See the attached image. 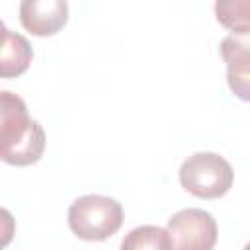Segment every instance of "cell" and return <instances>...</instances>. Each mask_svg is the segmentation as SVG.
I'll return each mask as SVG.
<instances>
[{
    "instance_id": "cell-1",
    "label": "cell",
    "mask_w": 250,
    "mask_h": 250,
    "mask_svg": "<svg viewBox=\"0 0 250 250\" xmlns=\"http://www.w3.org/2000/svg\"><path fill=\"white\" fill-rule=\"evenodd\" d=\"M45 152V131L29 117L25 102L8 90L0 92V160L12 166L35 164Z\"/></svg>"
},
{
    "instance_id": "cell-2",
    "label": "cell",
    "mask_w": 250,
    "mask_h": 250,
    "mask_svg": "<svg viewBox=\"0 0 250 250\" xmlns=\"http://www.w3.org/2000/svg\"><path fill=\"white\" fill-rule=\"evenodd\" d=\"M123 225V207L107 195H82L68 207V227L80 240L100 242L113 236Z\"/></svg>"
},
{
    "instance_id": "cell-3",
    "label": "cell",
    "mask_w": 250,
    "mask_h": 250,
    "mask_svg": "<svg viewBox=\"0 0 250 250\" xmlns=\"http://www.w3.org/2000/svg\"><path fill=\"white\" fill-rule=\"evenodd\" d=\"M234 182L232 166L217 152H193L180 166L182 188L201 199L223 197Z\"/></svg>"
},
{
    "instance_id": "cell-4",
    "label": "cell",
    "mask_w": 250,
    "mask_h": 250,
    "mask_svg": "<svg viewBox=\"0 0 250 250\" xmlns=\"http://www.w3.org/2000/svg\"><path fill=\"white\" fill-rule=\"evenodd\" d=\"M172 250H213L217 244V223L211 213L188 207L174 213L166 227Z\"/></svg>"
},
{
    "instance_id": "cell-5",
    "label": "cell",
    "mask_w": 250,
    "mask_h": 250,
    "mask_svg": "<svg viewBox=\"0 0 250 250\" xmlns=\"http://www.w3.org/2000/svg\"><path fill=\"white\" fill-rule=\"evenodd\" d=\"M68 4L64 0H23L20 4V21L31 35L49 37L64 27Z\"/></svg>"
},
{
    "instance_id": "cell-6",
    "label": "cell",
    "mask_w": 250,
    "mask_h": 250,
    "mask_svg": "<svg viewBox=\"0 0 250 250\" xmlns=\"http://www.w3.org/2000/svg\"><path fill=\"white\" fill-rule=\"evenodd\" d=\"M221 55L227 62V80L230 90L240 98L248 100V43L246 37L238 39L229 35L221 43Z\"/></svg>"
},
{
    "instance_id": "cell-7",
    "label": "cell",
    "mask_w": 250,
    "mask_h": 250,
    "mask_svg": "<svg viewBox=\"0 0 250 250\" xmlns=\"http://www.w3.org/2000/svg\"><path fill=\"white\" fill-rule=\"evenodd\" d=\"M33 59V49L29 41L16 31L6 33L0 43V78H16L21 76Z\"/></svg>"
},
{
    "instance_id": "cell-8",
    "label": "cell",
    "mask_w": 250,
    "mask_h": 250,
    "mask_svg": "<svg viewBox=\"0 0 250 250\" xmlns=\"http://www.w3.org/2000/svg\"><path fill=\"white\" fill-rule=\"evenodd\" d=\"M119 250H172L166 229L143 225L125 234Z\"/></svg>"
},
{
    "instance_id": "cell-9",
    "label": "cell",
    "mask_w": 250,
    "mask_h": 250,
    "mask_svg": "<svg viewBox=\"0 0 250 250\" xmlns=\"http://www.w3.org/2000/svg\"><path fill=\"white\" fill-rule=\"evenodd\" d=\"M246 4H248L246 0H242V2H217V4H215L217 20H219L225 27L232 29V35H234V33H238V35H242V37L248 35V16H246L248 10L238 14V10H242Z\"/></svg>"
},
{
    "instance_id": "cell-10",
    "label": "cell",
    "mask_w": 250,
    "mask_h": 250,
    "mask_svg": "<svg viewBox=\"0 0 250 250\" xmlns=\"http://www.w3.org/2000/svg\"><path fill=\"white\" fill-rule=\"evenodd\" d=\"M14 234H16V219L8 209L0 207V250H4L14 240Z\"/></svg>"
},
{
    "instance_id": "cell-11",
    "label": "cell",
    "mask_w": 250,
    "mask_h": 250,
    "mask_svg": "<svg viewBox=\"0 0 250 250\" xmlns=\"http://www.w3.org/2000/svg\"><path fill=\"white\" fill-rule=\"evenodd\" d=\"M6 33H8V29H6V25H4V21L0 20V43L4 41V37H6Z\"/></svg>"
}]
</instances>
